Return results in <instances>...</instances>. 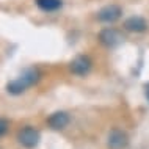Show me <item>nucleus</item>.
<instances>
[{
    "instance_id": "6e6552de",
    "label": "nucleus",
    "mask_w": 149,
    "mask_h": 149,
    "mask_svg": "<svg viewBox=\"0 0 149 149\" xmlns=\"http://www.w3.org/2000/svg\"><path fill=\"white\" fill-rule=\"evenodd\" d=\"M124 29L129 31H135V33H140V31H144L148 29V22L144 21L140 16H134V17H129L126 22H124Z\"/></svg>"
},
{
    "instance_id": "39448f33",
    "label": "nucleus",
    "mask_w": 149,
    "mask_h": 149,
    "mask_svg": "<svg viewBox=\"0 0 149 149\" xmlns=\"http://www.w3.org/2000/svg\"><path fill=\"white\" fill-rule=\"evenodd\" d=\"M91 60L86 57V55H79V57H75L72 60L71 63V72L75 75H79V77H83V75H86L88 72L91 71Z\"/></svg>"
},
{
    "instance_id": "7ed1b4c3",
    "label": "nucleus",
    "mask_w": 149,
    "mask_h": 149,
    "mask_svg": "<svg viewBox=\"0 0 149 149\" xmlns=\"http://www.w3.org/2000/svg\"><path fill=\"white\" fill-rule=\"evenodd\" d=\"M108 149H126L129 144V136L126 132L119 130V129H113L108 134Z\"/></svg>"
},
{
    "instance_id": "0eeeda50",
    "label": "nucleus",
    "mask_w": 149,
    "mask_h": 149,
    "mask_svg": "<svg viewBox=\"0 0 149 149\" xmlns=\"http://www.w3.org/2000/svg\"><path fill=\"white\" fill-rule=\"evenodd\" d=\"M47 124L54 130H61V129H64L69 124V116H68V113H64V111H55L54 115L49 116Z\"/></svg>"
},
{
    "instance_id": "1a4fd4ad",
    "label": "nucleus",
    "mask_w": 149,
    "mask_h": 149,
    "mask_svg": "<svg viewBox=\"0 0 149 149\" xmlns=\"http://www.w3.org/2000/svg\"><path fill=\"white\" fill-rule=\"evenodd\" d=\"M36 5L42 11H57L58 8H61L63 2L61 0H36Z\"/></svg>"
},
{
    "instance_id": "9d476101",
    "label": "nucleus",
    "mask_w": 149,
    "mask_h": 149,
    "mask_svg": "<svg viewBox=\"0 0 149 149\" xmlns=\"http://www.w3.org/2000/svg\"><path fill=\"white\" fill-rule=\"evenodd\" d=\"M8 126H10V123H8L6 119L0 118V136H3V135L6 134V130H8Z\"/></svg>"
},
{
    "instance_id": "20e7f679",
    "label": "nucleus",
    "mask_w": 149,
    "mask_h": 149,
    "mask_svg": "<svg viewBox=\"0 0 149 149\" xmlns=\"http://www.w3.org/2000/svg\"><path fill=\"white\" fill-rule=\"evenodd\" d=\"M123 35L115 29H104L99 33V41L105 47H116L123 42Z\"/></svg>"
},
{
    "instance_id": "f257e3e1",
    "label": "nucleus",
    "mask_w": 149,
    "mask_h": 149,
    "mask_svg": "<svg viewBox=\"0 0 149 149\" xmlns=\"http://www.w3.org/2000/svg\"><path fill=\"white\" fill-rule=\"evenodd\" d=\"M39 77H41V74H39L38 69H35V68L25 69L17 79L8 82L6 91L13 96H19V94H22V93H25L30 86L36 85V83L39 82Z\"/></svg>"
},
{
    "instance_id": "9b49d317",
    "label": "nucleus",
    "mask_w": 149,
    "mask_h": 149,
    "mask_svg": "<svg viewBox=\"0 0 149 149\" xmlns=\"http://www.w3.org/2000/svg\"><path fill=\"white\" fill-rule=\"evenodd\" d=\"M144 93H146V99L149 100V83H148L146 86H144Z\"/></svg>"
},
{
    "instance_id": "f03ea898",
    "label": "nucleus",
    "mask_w": 149,
    "mask_h": 149,
    "mask_svg": "<svg viewBox=\"0 0 149 149\" xmlns=\"http://www.w3.org/2000/svg\"><path fill=\"white\" fill-rule=\"evenodd\" d=\"M41 140V134H39L38 129H35L33 126H25L24 129H21L17 134V141L21 146H24L25 149H35L39 144Z\"/></svg>"
},
{
    "instance_id": "423d86ee",
    "label": "nucleus",
    "mask_w": 149,
    "mask_h": 149,
    "mask_svg": "<svg viewBox=\"0 0 149 149\" xmlns=\"http://www.w3.org/2000/svg\"><path fill=\"white\" fill-rule=\"evenodd\" d=\"M121 14H123V11H121V8L118 5H107L97 13V19L100 22L111 24V22L118 21L121 17Z\"/></svg>"
}]
</instances>
